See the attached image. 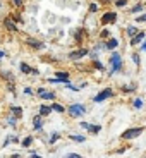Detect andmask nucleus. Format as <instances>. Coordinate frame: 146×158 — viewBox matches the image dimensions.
<instances>
[{
  "mask_svg": "<svg viewBox=\"0 0 146 158\" xmlns=\"http://www.w3.org/2000/svg\"><path fill=\"white\" fill-rule=\"evenodd\" d=\"M110 64H112V72L120 71V67H122V60H120V55H119L117 52L112 53V57H110Z\"/></svg>",
  "mask_w": 146,
  "mask_h": 158,
  "instance_id": "nucleus-1",
  "label": "nucleus"
},
{
  "mask_svg": "<svg viewBox=\"0 0 146 158\" xmlns=\"http://www.w3.org/2000/svg\"><path fill=\"white\" fill-rule=\"evenodd\" d=\"M143 132V127H134V129H127L122 132V138L124 139H134V138H139V134Z\"/></svg>",
  "mask_w": 146,
  "mask_h": 158,
  "instance_id": "nucleus-2",
  "label": "nucleus"
},
{
  "mask_svg": "<svg viewBox=\"0 0 146 158\" xmlns=\"http://www.w3.org/2000/svg\"><path fill=\"white\" fill-rule=\"evenodd\" d=\"M86 112V108H84V105H79V103H74L69 107V114L72 115V117H79V115H83Z\"/></svg>",
  "mask_w": 146,
  "mask_h": 158,
  "instance_id": "nucleus-3",
  "label": "nucleus"
},
{
  "mask_svg": "<svg viewBox=\"0 0 146 158\" xmlns=\"http://www.w3.org/2000/svg\"><path fill=\"white\" fill-rule=\"evenodd\" d=\"M113 95V91L110 89V88H107V89H103V91H100L95 98H93V101H96V103H100V101H103V100H107L108 96H112Z\"/></svg>",
  "mask_w": 146,
  "mask_h": 158,
  "instance_id": "nucleus-4",
  "label": "nucleus"
},
{
  "mask_svg": "<svg viewBox=\"0 0 146 158\" xmlns=\"http://www.w3.org/2000/svg\"><path fill=\"white\" fill-rule=\"evenodd\" d=\"M115 19H117V14H115V12H107V14L102 17V22H103V24H108V22H113Z\"/></svg>",
  "mask_w": 146,
  "mask_h": 158,
  "instance_id": "nucleus-5",
  "label": "nucleus"
},
{
  "mask_svg": "<svg viewBox=\"0 0 146 158\" xmlns=\"http://www.w3.org/2000/svg\"><path fill=\"white\" fill-rule=\"evenodd\" d=\"M38 95H40L41 98H45V100H54L55 98L54 93H48V91H45L43 88H40V89H38Z\"/></svg>",
  "mask_w": 146,
  "mask_h": 158,
  "instance_id": "nucleus-6",
  "label": "nucleus"
},
{
  "mask_svg": "<svg viewBox=\"0 0 146 158\" xmlns=\"http://www.w3.org/2000/svg\"><path fill=\"white\" fill-rule=\"evenodd\" d=\"M84 55H88V50H77V52H72L69 57L72 60H77V59H81V57H84Z\"/></svg>",
  "mask_w": 146,
  "mask_h": 158,
  "instance_id": "nucleus-7",
  "label": "nucleus"
},
{
  "mask_svg": "<svg viewBox=\"0 0 146 158\" xmlns=\"http://www.w3.org/2000/svg\"><path fill=\"white\" fill-rule=\"evenodd\" d=\"M145 40V33H138V35H134L132 40H131V45H138V43H141Z\"/></svg>",
  "mask_w": 146,
  "mask_h": 158,
  "instance_id": "nucleus-8",
  "label": "nucleus"
},
{
  "mask_svg": "<svg viewBox=\"0 0 146 158\" xmlns=\"http://www.w3.org/2000/svg\"><path fill=\"white\" fill-rule=\"evenodd\" d=\"M28 43L31 46H35V48H43V43H38V40H35V38H28Z\"/></svg>",
  "mask_w": 146,
  "mask_h": 158,
  "instance_id": "nucleus-9",
  "label": "nucleus"
},
{
  "mask_svg": "<svg viewBox=\"0 0 146 158\" xmlns=\"http://www.w3.org/2000/svg\"><path fill=\"white\" fill-rule=\"evenodd\" d=\"M117 45H119V41H117L115 38H112V40H108V43H107L105 46H107L108 50H112V48H117Z\"/></svg>",
  "mask_w": 146,
  "mask_h": 158,
  "instance_id": "nucleus-10",
  "label": "nucleus"
},
{
  "mask_svg": "<svg viewBox=\"0 0 146 158\" xmlns=\"http://www.w3.org/2000/svg\"><path fill=\"white\" fill-rule=\"evenodd\" d=\"M3 24H5V26H7V29H10V31H16V29H17V28H16V24H14L10 19H5V21H3Z\"/></svg>",
  "mask_w": 146,
  "mask_h": 158,
  "instance_id": "nucleus-11",
  "label": "nucleus"
},
{
  "mask_svg": "<svg viewBox=\"0 0 146 158\" xmlns=\"http://www.w3.org/2000/svg\"><path fill=\"white\" fill-rule=\"evenodd\" d=\"M50 112H52V108H50V107H45V105H41V107H40V115H48Z\"/></svg>",
  "mask_w": 146,
  "mask_h": 158,
  "instance_id": "nucleus-12",
  "label": "nucleus"
},
{
  "mask_svg": "<svg viewBox=\"0 0 146 158\" xmlns=\"http://www.w3.org/2000/svg\"><path fill=\"white\" fill-rule=\"evenodd\" d=\"M21 71H22L24 74H28V72H33V69H31V67H29L28 64H24V62L21 64Z\"/></svg>",
  "mask_w": 146,
  "mask_h": 158,
  "instance_id": "nucleus-13",
  "label": "nucleus"
},
{
  "mask_svg": "<svg viewBox=\"0 0 146 158\" xmlns=\"http://www.w3.org/2000/svg\"><path fill=\"white\" fill-rule=\"evenodd\" d=\"M33 122H35V129H36V131H40V129H41V117H40V115H38V117H35V120H33Z\"/></svg>",
  "mask_w": 146,
  "mask_h": 158,
  "instance_id": "nucleus-14",
  "label": "nucleus"
},
{
  "mask_svg": "<svg viewBox=\"0 0 146 158\" xmlns=\"http://www.w3.org/2000/svg\"><path fill=\"white\" fill-rule=\"evenodd\" d=\"M57 79H62V81H69V74H67V72H57Z\"/></svg>",
  "mask_w": 146,
  "mask_h": 158,
  "instance_id": "nucleus-15",
  "label": "nucleus"
},
{
  "mask_svg": "<svg viewBox=\"0 0 146 158\" xmlns=\"http://www.w3.org/2000/svg\"><path fill=\"white\" fill-rule=\"evenodd\" d=\"M52 110H55V112H58V114H62V112H65V110H64V107H62V105H58V103H54V107H52Z\"/></svg>",
  "mask_w": 146,
  "mask_h": 158,
  "instance_id": "nucleus-16",
  "label": "nucleus"
},
{
  "mask_svg": "<svg viewBox=\"0 0 146 158\" xmlns=\"http://www.w3.org/2000/svg\"><path fill=\"white\" fill-rule=\"evenodd\" d=\"M88 131H90L91 134H96V132H100V131H102V127H100V125H90V129H88Z\"/></svg>",
  "mask_w": 146,
  "mask_h": 158,
  "instance_id": "nucleus-17",
  "label": "nucleus"
},
{
  "mask_svg": "<svg viewBox=\"0 0 146 158\" xmlns=\"http://www.w3.org/2000/svg\"><path fill=\"white\" fill-rule=\"evenodd\" d=\"M21 114H22V108H21V107H14V108H12V115L21 117Z\"/></svg>",
  "mask_w": 146,
  "mask_h": 158,
  "instance_id": "nucleus-18",
  "label": "nucleus"
},
{
  "mask_svg": "<svg viewBox=\"0 0 146 158\" xmlns=\"http://www.w3.org/2000/svg\"><path fill=\"white\" fill-rule=\"evenodd\" d=\"M127 33L131 35V36H134V35L138 33V28H134V26H129V28H127Z\"/></svg>",
  "mask_w": 146,
  "mask_h": 158,
  "instance_id": "nucleus-19",
  "label": "nucleus"
},
{
  "mask_svg": "<svg viewBox=\"0 0 146 158\" xmlns=\"http://www.w3.org/2000/svg\"><path fill=\"white\" fill-rule=\"evenodd\" d=\"M31 143H33V138L29 136V138H26V139H24V141H22V146H24V148H28V146H29Z\"/></svg>",
  "mask_w": 146,
  "mask_h": 158,
  "instance_id": "nucleus-20",
  "label": "nucleus"
},
{
  "mask_svg": "<svg viewBox=\"0 0 146 158\" xmlns=\"http://www.w3.org/2000/svg\"><path fill=\"white\" fill-rule=\"evenodd\" d=\"M71 139H72V141H76V143H83V141H84V136H71Z\"/></svg>",
  "mask_w": 146,
  "mask_h": 158,
  "instance_id": "nucleus-21",
  "label": "nucleus"
},
{
  "mask_svg": "<svg viewBox=\"0 0 146 158\" xmlns=\"http://www.w3.org/2000/svg\"><path fill=\"white\" fill-rule=\"evenodd\" d=\"M134 107H136V108H141V107H143V101H141V100H134Z\"/></svg>",
  "mask_w": 146,
  "mask_h": 158,
  "instance_id": "nucleus-22",
  "label": "nucleus"
},
{
  "mask_svg": "<svg viewBox=\"0 0 146 158\" xmlns=\"http://www.w3.org/2000/svg\"><path fill=\"white\" fill-rule=\"evenodd\" d=\"M126 2H127V0H117L115 3H117V7H124V5H126Z\"/></svg>",
  "mask_w": 146,
  "mask_h": 158,
  "instance_id": "nucleus-23",
  "label": "nucleus"
},
{
  "mask_svg": "<svg viewBox=\"0 0 146 158\" xmlns=\"http://www.w3.org/2000/svg\"><path fill=\"white\" fill-rule=\"evenodd\" d=\"M136 21H138V22H145V21H146V14L139 16V17H136Z\"/></svg>",
  "mask_w": 146,
  "mask_h": 158,
  "instance_id": "nucleus-24",
  "label": "nucleus"
},
{
  "mask_svg": "<svg viewBox=\"0 0 146 158\" xmlns=\"http://www.w3.org/2000/svg\"><path fill=\"white\" fill-rule=\"evenodd\" d=\"M90 125H91V124H88V122H81V127H83V129H86V131L90 129Z\"/></svg>",
  "mask_w": 146,
  "mask_h": 158,
  "instance_id": "nucleus-25",
  "label": "nucleus"
},
{
  "mask_svg": "<svg viewBox=\"0 0 146 158\" xmlns=\"http://www.w3.org/2000/svg\"><path fill=\"white\" fill-rule=\"evenodd\" d=\"M58 138H60L58 134H52V138H50V143H55V141H57Z\"/></svg>",
  "mask_w": 146,
  "mask_h": 158,
  "instance_id": "nucleus-26",
  "label": "nucleus"
},
{
  "mask_svg": "<svg viewBox=\"0 0 146 158\" xmlns=\"http://www.w3.org/2000/svg\"><path fill=\"white\" fill-rule=\"evenodd\" d=\"M132 60H134V62L139 65V57H138V53H132Z\"/></svg>",
  "mask_w": 146,
  "mask_h": 158,
  "instance_id": "nucleus-27",
  "label": "nucleus"
},
{
  "mask_svg": "<svg viewBox=\"0 0 146 158\" xmlns=\"http://www.w3.org/2000/svg\"><path fill=\"white\" fill-rule=\"evenodd\" d=\"M96 9H98L96 3H91V5H90V12H96Z\"/></svg>",
  "mask_w": 146,
  "mask_h": 158,
  "instance_id": "nucleus-28",
  "label": "nucleus"
},
{
  "mask_svg": "<svg viewBox=\"0 0 146 158\" xmlns=\"http://www.w3.org/2000/svg\"><path fill=\"white\" fill-rule=\"evenodd\" d=\"M24 93H26V95H29V96H31V95H33V91H31V89H29V88H24Z\"/></svg>",
  "mask_w": 146,
  "mask_h": 158,
  "instance_id": "nucleus-29",
  "label": "nucleus"
},
{
  "mask_svg": "<svg viewBox=\"0 0 146 158\" xmlns=\"http://www.w3.org/2000/svg\"><path fill=\"white\" fill-rule=\"evenodd\" d=\"M9 124H10V125H12V127H14V125H16V120H14V117H10V119H9Z\"/></svg>",
  "mask_w": 146,
  "mask_h": 158,
  "instance_id": "nucleus-30",
  "label": "nucleus"
},
{
  "mask_svg": "<svg viewBox=\"0 0 146 158\" xmlns=\"http://www.w3.org/2000/svg\"><path fill=\"white\" fill-rule=\"evenodd\" d=\"M138 10H141V3H139V5H136V7L132 9V12H138Z\"/></svg>",
  "mask_w": 146,
  "mask_h": 158,
  "instance_id": "nucleus-31",
  "label": "nucleus"
},
{
  "mask_svg": "<svg viewBox=\"0 0 146 158\" xmlns=\"http://www.w3.org/2000/svg\"><path fill=\"white\" fill-rule=\"evenodd\" d=\"M67 157H69V158H79V155H76V153H69Z\"/></svg>",
  "mask_w": 146,
  "mask_h": 158,
  "instance_id": "nucleus-32",
  "label": "nucleus"
},
{
  "mask_svg": "<svg viewBox=\"0 0 146 158\" xmlns=\"http://www.w3.org/2000/svg\"><path fill=\"white\" fill-rule=\"evenodd\" d=\"M14 3H16V5H21V3H22V0H14Z\"/></svg>",
  "mask_w": 146,
  "mask_h": 158,
  "instance_id": "nucleus-33",
  "label": "nucleus"
},
{
  "mask_svg": "<svg viewBox=\"0 0 146 158\" xmlns=\"http://www.w3.org/2000/svg\"><path fill=\"white\" fill-rule=\"evenodd\" d=\"M141 50H146V41L143 43V46H141Z\"/></svg>",
  "mask_w": 146,
  "mask_h": 158,
  "instance_id": "nucleus-34",
  "label": "nucleus"
},
{
  "mask_svg": "<svg viewBox=\"0 0 146 158\" xmlns=\"http://www.w3.org/2000/svg\"><path fill=\"white\" fill-rule=\"evenodd\" d=\"M3 55H5V53H3V52H0V59H2V57H3Z\"/></svg>",
  "mask_w": 146,
  "mask_h": 158,
  "instance_id": "nucleus-35",
  "label": "nucleus"
}]
</instances>
